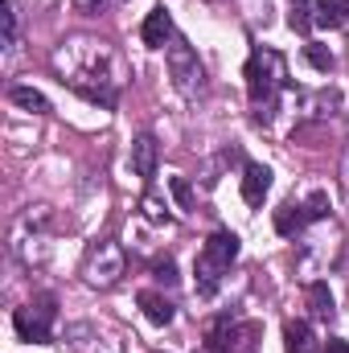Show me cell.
Returning <instances> with one entry per match:
<instances>
[{
	"mask_svg": "<svg viewBox=\"0 0 349 353\" xmlns=\"http://www.w3.org/2000/svg\"><path fill=\"white\" fill-rule=\"evenodd\" d=\"M111 58H115V54H107L103 46L90 41V62L87 66H66V62H58V66H62V83L74 90V94H83L87 103L115 107V103H119V83H123V79H115V74L103 70V62H111Z\"/></svg>",
	"mask_w": 349,
	"mask_h": 353,
	"instance_id": "cell-1",
	"label": "cell"
},
{
	"mask_svg": "<svg viewBox=\"0 0 349 353\" xmlns=\"http://www.w3.org/2000/svg\"><path fill=\"white\" fill-rule=\"evenodd\" d=\"M243 79H247V99L259 111V119H271V107H275V99L283 90V79H288L283 74V54L267 50V46H255L251 58H247Z\"/></svg>",
	"mask_w": 349,
	"mask_h": 353,
	"instance_id": "cell-2",
	"label": "cell"
},
{
	"mask_svg": "<svg viewBox=\"0 0 349 353\" xmlns=\"http://www.w3.org/2000/svg\"><path fill=\"white\" fill-rule=\"evenodd\" d=\"M239 259V234H230V230H218V234H210L206 239V247H201V255H197V296H214L218 288H222V279H226V271L230 263Z\"/></svg>",
	"mask_w": 349,
	"mask_h": 353,
	"instance_id": "cell-3",
	"label": "cell"
},
{
	"mask_svg": "<svg viewBox=\"0 0 349 353\" xmlns=\"http://www.w3.org/2000/svg\"><path fill=\"white\" fill-rule=\"evenodd\" d=\"M263 325L259 321H235V316H218L206 329V350L210 353H259Z\"/></svg>",
	"mask_w": 349,
	"mask_h": 353,
	"instance_id": "cell-4",
	"label": "cell"
},
{
	"mask_svg": "<svg viewBox=\"0 0 349 353\" xmlns=\"http://www.w3.org/2000/svg\"><path fill=\"white\" fill-rule=\"evenodd\" d=\"M54 321H58V300L54 296H37L33 304H25V308L12 312L17 337L21 341H37V345H46L54 337Z\"/></svg>",
	"mask_w": 349,
	"mask_h": 353,
	"instance_id": "cell-5",
	"label": "cell"
},
{
	"mask_svg": "<svg viewBox=\"0 0 349 353\" xmlns=\"http://www.w3.org/2000/svg\"><path fill=\"white\" fill-rule=\"evenodd\" d=\"M128 271V255H123V247L119 243H111V239H103V243H94L87 251V263H83V275H87L90 288H111V283H119V275Z\"/></svg>",
	"mask_w": 349,
	"mask_h": 353,
	"instance_id": "cell-6",
	"label": "cell"
},
{
	"mask_svg": "<svg viewBox=\"0 0 349 353\" xmlns=\"http://www.w3.org/2000/svg\"><path fill=\"white\" fill-rule=\"evenodd\" d=\"M165 54H169V74H173V87L181 90L185 99H197V94L206 90V70H201L197 54L189 50V41H185V37H173Z\"/></svg>",
	"mask_w": 349,
	"mask_h": 353,
	"instance_id": "cell-7",
	"label": "cell"
},
{
	"mask_svg": "<svg viewBox=\"0 0 349 353\" xmlns=\"http://www.w3.org/2000/svg\"><path fill=\"white\" fill-rule=\"evenodd\" d=\"M140 37H144V46H148V50H169V41L177 37V29H173V17H169V8H165V4H157V8L144 17Z\"/></svg>",
	"mask_w": 349,
	"mask_h": 353,
	"instance_id": "cell-8",
	"label": "cell"
},
{
	"mask_svg": "<svg viewBox=\"0 0 349 353\" xmlns=\"http://www.w3.org/2000/svg\"><path fill=\"white\" fill-rule=\"evenodd\" d=\"M157 165H161V144H157L152 132H140V136L132 140V173L144 176V181H152V176H157Z\"/></svg>",
	"mask_w": 349,
	"mask_h": 353,
	"instance_id": "cell-9",
	"label": "cell"
},
{
	"mask_svg": "<svg viewBox=\"0 0 349 353\" xmlns=\"http://www.w3.org/2000/svg\"><path fill=\"white\" fill-rule=\"evenodd\" d=\"M271 193V169L259 161H247L243 165V201L247 205H263V197Z\"/></svg>",
	"mask_w": 349,
	"mask_h": 353,
	"instance_id": "cell-10",
	"label": "cell"
},
{
	"mask_svg": "<svg viewBox=\"0 0 349 353\" xmlns=\"http://www.w3.org/2000/svg\"><path fill=\"white\" fill-rule=\"evenodd\" d=\"M308 222H312V214H308L304 201H283L275 210V234H283V239H296Z\"/></svg>",
	"mask_w": 349,
	"mask_h": 353,
	"instance_id": "cell-11",
	"label": "cell"
},
{
	"mask_svg": "<svg viewBox=\"0 0 349 353\" xmlns=\"http://www.w3.org/2000/svg\"><path fill=\"white\" fill-rule=\"evenodd\" d=\"M283 350L288 353H317L321 341H317V333H312L308 321H288L283 325Z\"/></svg>",
	"mask_w": 349,
	"mask_h": 353,
	"instance_id": "cell-12",
	"label": "cell"
},
{
	"mask_svg": "<svg viewBox=\"0 0 349 353\" xmlns=\"http://www.w3.org/2000/svg\"><path fill=\"white\" fill-rule=\"evenodd\" d=\"M312 25H321V29L349 25V0H312Z\"/></svg>",
	"mask_w": 349,
	"mask_h": 353,
	"instance_id": "cell-13",
	"label": "cell"
},
{
	"mask_svg": "<svg viewBox=\"0 0 349 353\" xmlns=\"http://www.w3.org/2000/svg\"><path fill=\"white\" fill-rule=\"evenodd\" d=\"M136 304L144 308V316H148L152 325H161V329H165V325H173L177 308H173V300H165L161 292H152V288H148V292H140V296H136Z\"/></svg>",
	"mask_w": 349,
	"mask_h": 353,
	"instance_id": "cell-14",
	"label": "cell"
},
{
	"mask_svg": "<svg viewBox=\"0 0 349 353\" xmlns=\"http://www.w3.org/2000/svg\"><path fill=\"white\" fill-rule=\"evenodd\" d=\"M8 103L25 107V111H33V115H46V111H50V99L33 87H8Z\"/></svg>",
	"mask_w": 349,
	"mask_h": 353,
	"instance_id": "cell-15",
	"label": "cell"
},
{
	"mask_svg": "<svg viewBox=\"0 0 349 353\" xmlns=\"http://www.w3.org/2000/svg\"><path fill=\"white\" fill-rule=\"evenodd\" d=\"M308 308H312V316L317 321H333V292H329V283H312L308 288Z\"/></svg>",
	"mask_w": 349,
	"mask_h": 353,
	"instance_id": "cell-16",
	"label": "cell"
},
{
	"mask_svg": "<svg viewBox=\"0 0 349 353\" xmlns=\"http://www.w3.org/2000/svg\"><path fill=\"white\" fill-rule=\"evenodd\" d=\"M304 58H308V66H312V70H321V74H329V70L337 66L333 50H329V46H321V41H308V46H304Z\"/></svg>",
	"mask_w": 349,
	"mask_h": 353,
	"instance_id": "cell-17",
	"label": "cell"
},
{
	"mask_svg": "<svg viewBox=\"0 0 349 353\" xmlns=\"http://www.w3.org/2000/svg\"><path fill=\"white\" fill-rule=\"evenodd\" d=\"M292 29L296 33H308L312 29V0H292Z\"/></svg>",
	"mask_w": 349,
	"mask_h": 353,
	"instance_id": "cell-18",
	"label": "cell"
},
{
	"mask_svg": "<svg viewBox=\"0 0 349 353\" xmlns=\"http://www.w3.org/2000/svg\"><path fill=\"white\" fill-rule=\"evenodd\" d=\"M0 17H4V46H12L17 41V8H12V0L0 4Z\"/></svg>",
	"mask_w": 349,
	"mask_h": 353,
	"instance_id": "cell-19",
	"label": "cell"
},
{
	"mask_svg": "<svg viewBox=\"0 0 349 353\" xmlns=\"http://www.w3.org/2000/svg\"><path fill=\"white\" fill-rule=\"evenodd\" d=\"M152 275H157L161 283H169V288H173V283H177V263L165 255V259H157V263H152Z\"/></svg>",
	"mask_w": 349,
	"mask_h": 353,
	"instance_id": "cell-20",
	"label": "cell"
},
{
	"mask_svg": "<svg viewBox=\"0 0 349 353\" xmlns=\"http://www.w3.org/2000/svg\"><path fill=\"white\" fill-rule=\"evenodd\" d=\"M169 189H173V197L185 205V210H193V189H189V181H185V176H173V181H169Z\"/></svg>",
	"mask_w": 349,
	"mask_h": 353,
	"instance_id": "cell-21",
	"label": "cell"
},
{
	"mask_svg": "<svg viewBox=\"0 0 349 353\" xmlns=\"http://www.w3.org/2000/svg\"><path fill=\"white\" fill-rule=\"evenodd\" d=\"M304 205H308V214H312V222H317V218H325V214H329V193H321V189H317Z\"/></svg>",
	"mask_w": 349,
	"mask_h": 353,
	"instance_id": "cell-22",
	"label": "cell"
},
{
	"mask_svg": "<svg viewBox=\"0 0 349 353\" xmlns=\"http://www.w3.org/2000/svg\"><path fill=\"white\" fill-rule=\"evenodd\" d=\"M144 214H148L152 222H169V214H165V205H161L157 197H144Z\"/></svg>",
	"mask_w": 349,
	"mask_h": 353,
	"instance_id": "cell-23",
	"label": "cell"
},
{
	"mask_svg": "<svg viewBox=\"0 0 349 353\" xmlns=\"http://www.w3.org/2000/svg\"><path fill=\"white\" fill-rule=\"evenodd\" d=\"M321 353H349V341L346 337H329V341L321 345Z\"/></svg>",
	"mask_w": 349,
	"mask_h": 353,
	"instance_id": "cell-24",
	"label": "cell"
},
{
	"mask_svg": "<svg viewBox=\"0 0 349 353\" xmlns=\"http://www.w3.org/2000/svg\"><path fill=\"white\" fill-rule=\"evenodd\" d=\"M152 353H161V350H152Z\"/></svg>",
	"mask_w": 349,
	"mask_h": 353,
	"instance_id": "cell-25",
	"label": "cell"
}]
</instances>
